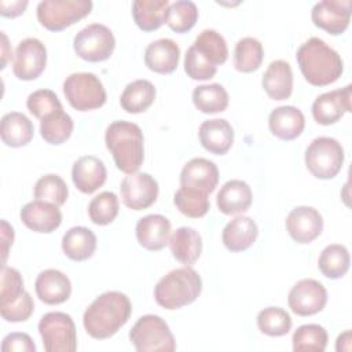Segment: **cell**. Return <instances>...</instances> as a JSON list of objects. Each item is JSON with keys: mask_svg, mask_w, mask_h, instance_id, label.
Wrapping results in <instances>:
<instances>
[{"mask_svg": "<svg viewBox=\"0 0 352 352\" xmlns=\"http://www.w3.org/2000/svg\"><path fill=\"white\" fill-rule=\"evenodd\" d=\"M11 56H12V50L8 44L7 34L4 32H1V69L6 67V65L11 59Z\"/></svg>", "mask_w": 352, "mask_h": 352, "instance_id": "52", "label": "cell"}, {"mask_svg": "<svg viewBox=\"0 0 352 352\" xmlns=\"http://www.w3.org/2000/svg\"><path fill=\"white\" fill-rule=\"evenodd\" d=\"M268 126L278 139L293 140L302 133L305 118L302 111L294 106H279L270 113Z\"/></svg>", "mask_w": 352, "mask_h": 352, "instance_id": "24", "label": "cell"}, {"mask_svg": "<svg viewBox=\"0 0 352 352\" xmlns=\"http://www.w3.org/2000/svg\"><path fill=\"white\" fill-rule=\"evenodd\" d=\"M120 210L118 197L113 191L98 194L88 205V214L94 224L107 226L114 221Z\"/></svg>", "mask_w": 352, "mask_h": 352, "instance_id": "42", "label": "cell"}, {"mask_svg": "<svg viewBox=\"0 0 352 352\" xmlns=\"http://www.w3.org/2000/svg\"><path fill=\"white\" fill-rule=\"evenodd\" d=\"M91 0H44L37 4V19L51 32H60L92 11Z\"/></svg>", "mask_w": 352, "mask_h": 352, "instance_id": "8", "label": "cell"}, {"mask_svg": "<svg viewBox=\"0 0 352 352\" xmlns=\"http://www.w3.org/2000/svg\"><path fill=\"white\" fill-rule=\"evenodd\" d=\"M95 249L96 235L87 227H72L65 232L62 238V250L70 260H88L95 253Z\"/></svg>", "mask_w": 352, "mask_h": 352, "instance_id": "30", "label": "cell"}, {"mask_svg": "<svg viewBox=\"0 0 352 352\" xmlns=\"http://www.w3.org/2000/svg\"><path fill=\"white\" fill-rule=\"evenodd\" d=\"M327 331L323 326L308 323L300 326L293 334L294 352H323L327 345Z\"/></svg>", "mask_w": 352, "mask_h": 352, "instance_id": "39", "label": "cell"}, {"mask_svg": "<svg viewBox=\"0 0 352 352\" xmlns=\"http://www.w3.org/2000/svg\"><path fill=\"white\" fill-rule=\"evenodd\" d=\"M132 304L121 292H106L96 297L85 309L82 324L85 331L95 340L113 337L129 319Z\"/></svg>", "mask_w": 352, "mask_h": 352, "instance_id": "1", "label": "cell"}, {"mask_svg": "<svg viewBox=\"0 0 352 352\" xmlns=\"http://www.w3.org/2000/svg\"><path fill=\"white\" fill-rule=\"evenodd\" d=\"M107 170L102 160L94 155L80 157L72 168V180L77 190L84 194H92L104 184Z\"/></svg>", "mask_w": 352, "mask_h": 352, "instance_id": "20", "label": "cell"}, {"mask_svg": "<svg viewBox=\"0 0 352 352\" xmlns=\"http://www.w3.org/2000/svg\"><path fill=\"white\" fill-rule=\"evenodd\" d=\"M201 146L216 155H224L234 143V129L224 118L206 120L199 125Z\"/></svg>", "mask_w": 352, "mask_h": 352, "instance_id": "21", "label": "cell"}, {"mask_svg": "<svg viewBox=\"0 0 352 352\" xmlns=\"http://www.w3.org/2000/svg\"><path fill=\"white\" fill-rule=\"evenodd\" d=\"M34 289L37 297L48 305L62 304L72 294V283L67 275L54 268L44 270L37 275Z\"/></svg>", "mask_w": 352, "mask_h": 352, "instance_id": "19", "label": "cell"}, {"mask_svg": "<svg viewBox=\"0 0 352 352\" xmlns=\"http://www.w3.org/2000/svg\"><path fill=\"white\" fill-rule=\"evenodd\" d=\"M192 103L201 113H221L228 106V92L217 82L198 85L192 91Z\"/></svg>", "mask_w": 352, "mask_h": 352, "instance_id": "33", "label": "cell"}, {"mask_svg": "<svg viewBox=\"0 0 352 352\" xmlns=\"http://www.w3.org/2000/svg\"><path fill=\"white\" fill-rule=\"evenodd\" d=\"M26 107L38 120H43L55 111L63 110L60 100L51 89H37L32 92L28 96Z\"/></svg>", "mask_w": 352, "mask_h": 352, "instance_id": "44", "label": "cell"}, {"mask_svg": "<svg viewBox=\"0 0 352 352\" xmlns=\"http://www.w3.org/2000/svg\"><path fill=\"white\" fill-rule=\"evenodd\" d=\"M157 89L148 80H135L129 82L120 98L121 107L131 114L146 111L155 100Z\"/></svg>", "mask_w": 352, "mask_h": 352, "instance_id": "32", "label": "cell"}, {"mask_svg": "<svg viewBox=\"0 0 352 352\" xmlns=\"http://www.w3.org/2000/svg\"><path fill=\"white\" fill-rule=\"evenodd\" d=\"M261 85L274 100L290 98L293 92V72L290 63L282 59L272 60L263 74Z\"/></svg>", "mask_w": 352, "mask_h": 352, "instance_id": "26", "label": "cell"}, {"mask_svg": "<svg viewBox=\"0 0 352 352\" xmlns=\"http://www.w3.org/2000/svg\"><path fill=\"white\" fill-rule=\"evenodd\" d=\"M63 94L70 106L78 111L102 107L106 103V89L94 73H73L63 81Z\"/></svg>", "mask_w": 352, "mask_h": 352, "instance_id": "7", "label": "cell"}, {"mask_svg": "<svg viewBox=\"0 0 352 352\" xmlns=\"http://www.w3.org/2000/svg\"><path fill=\"white\" fill-rule=\"evenodd\" d=\"M38 333L47 352H74L77 349V331L70 315L48 312L38 322Z\"/></svg>", "mask_w": 352, "mask_h": 352, "instance_id": "9", "label": "cell"}, {"mask_svg": "<svg viewBox=\"0 0 352 352\" xmlns=\"http://www.w3.org/2000/svg\"><path fill=\"white\" fill-rule=\"evenodd\" d=\"M180 48L172 38H158L150 43L144 51L146 66L160 74H170L176 70Z\"/></svg>", "mask_w": 352, "mask_h": 352, "instance_id": "23", "label": "cell"}, {"mask_svg": "<svg viewBox=\"0 0 352 352\" xmlns=\"http://www.w3.org/2000/svg\"><path fill=\"white\" fill-rule=\"evenodd\" d=\"M34 311V302L32 296L25 292L22 294L21 298H18L16 301L0 307V314L1 318L7 322H25L30 318V315Z\"/></svg>", "mask_w": 352, "mask_h": 352, "instance_id": "47", "label": "cell"}, {"mask_svg": "<svg viewBox=\"0 0 352 352\" xmlns=\"http://www.w3.org/2000/svg\"><path fill=\"white\" fill-rule=\"evenodd\" d=\"M25 293L23 279L18 270L12 267H1V283H0V307L8 305Z\"/></svg>", "mask_w": 352, "mask_h": 352, "instance_id": "45", "label": "cell"}, {"mask_svg": "<svg viewBox=\"0 0 352 352\" xmlns=\"http://www.w3.org/2000/svg\"><path fill=\"white\" fill-rule=\"evenodd\" d=\"M352 337H351V330H345L344 333H341L337 338L336 342V351L341 352V351H351V345H352Z\"/></svg>", "mask_w": 352, "mask_h": 352, "instance_id": "51", "label": "cell"}, {"mask_svg": "<svg viewBox=\"0 0 352 352\" xmlns=\"http://www.w3.org/2000/svg\"><path fill=\"white\" fill-rule=\"evenodd\" d=\"M104 142L121 172L126 175L138 172L144 160V138L139 125L114 121L106 128Z\"/></svg>", "mask_w": 352, "mask_h": 352, "instance_id": "3", "label": "cell"}, {"mask_svg": "<svg viewBox=\"0 0 352 352\" xmlns=\"http://www.w3.org/2000/svg\"><path fill=\"white\" fill-rule=\"evenodd\" d=\"M286 230L297 243H311L323 231L322 214L312 206H297L286 217Z\"/></svg>", "mask_w": 352, "mask_h": 352, "instance_id": "16", "label": "cell"}, {"mask_svg": "<svg viewBox=\"0 0 352 352\" xmlns=\"http://www.w3.org/2000/svg\"><path fill=\"white\" fill-rule=\"evenodd\" d=\"M3 352H36V344L26 333H10L3 338Z\"/></svg>", "mask_w": 352, "mask_h": 352, "instance_id": "48", "label": "cell"}, {"mask_svg": "<svg viewBox=\"0 0 352 352\" xmlns=\"http://www.w3.org/2000/svg\"><path fill=\"white\" fill-rule=\"evenodd\" d=\"M19 217L29 230L44 234L55 231L62 223V213L59 206L41 199L28 202L21 209Z\"/></svg>", "mask_w": 352, "mask_h": 352, "instance_id": "17", "label": "cell"}, {"mask_svg": "<svg viewBox=\"0 0 352 352\" xmlns=\"http://www.w3.org/2000/svg\"><path fill=\"white\" fill-rule=\"evenodd\" d=\"M198 19V8L194 1L177 0L169 4L165 23L176 33H186L194 28Z\"/></svg>", "mask_w": 352, "mask_h": 352, "instance_id": "41", "label": "cell"}, {"mask_svg": "<svg viewBox=\"0 0 352 352\" xmlns=\"http://www.w3.org/2000/svg\"><path fill=\"white\" fill-rule=\"evenodd\" d=\"M74 122L63 110L55 111L40 120V135L50 144L65 143L73 132Z\"/></svg>", "mask_w": 352, "mask_h": 352, "instance_id": "37", "label": "cell"}, {"mask_svg": "<svg viewBox=\"0 0 352 352\" xmlns=\"http://www.w3.org/2000/svg\"><path fill=\"white\" fill-rule=\"evenodd\" d=\"M219 183V169L210 160L197 157L190 160L180 172V187H188L210 194Z\"/></svg>", "mask_w": 352, "mask_h": 352, "instance_id": "18", "label": "cell"}, {"mask_svg": "<svg viewBox=\"0 0 352 352\" xmlns=\"http://www.w3.org/2000/svg\"><path fill=\"white\" fill-rule=\"evenodd\" d=\"M129 340L138 352H173L176 349L168 323L158 315L140 316L129 331Z\"/></svg>", "mask_w": 352, "mask_h": 352, "instance_id": "5", "label": "cell"}, {"mask_svg": "<svg viewBox=\"0 0 352 352\" xmlns=\"http://www.w3.org/2000/svg\"><path fill=\"white\" fill-rule=\"evenodd\" d=\"M47 65V48L36 37H28L19 41L15 48L12 72L16 78L30 81L37 78Z\"/></svg>", "mask_w": 352, "mask_h": 352, "instance_id": "11", "label": "cell"}, {"mask_svg": "<svg viewBox=\"0 0 352 352\" xmlns=\"http://www.w3.org/2000/svg\"><path fill=\"white\" fill-rule=\"evenodd\" d=\"M253 194L250 186L239 179L228 180L220 188L216 204L224 214H239L245 213L252 205Z\"/></svg>", "mask_w": 352, "mask_h": 352, "instance_id": "25", "label": "cell"}, {"mask_svg": "<svg viewBox=\"0 0 352 352\" xmlns=\"http://www.w3.org/2000/svg\"><path fill=\"white\" fill-rule=\"evenodd\" d=\"M14 242V230L12 227L6 221L1 220V253H3V265H6V260L8 256L10 246Z\"/></svg>", "mask_w": 352, "mask_h": 352, "instance_id": "50", "label": "cell"}, {"mask_svg": "<svg viewBox=\"0 0 352 352\" xmlns=\"http://www.w3.org/2000/svg\"><path fill=\"white\" fill-rule=\"evenodd\" d=\"M296 58L304 78L315 87L333 84L344 72V62L338 52L319 37L304 41Z\"/></svg>", "mask_w": 352, "mask_h": 352, "instance_id": "2", "label": "cell"}, {"mask_svg": "<svg viewBox=\"0 0 352 352\" xmlns=\"http://www.w3.org/2000/svg\"><path fill=\"white\" fill-rule=\"evenodd\" d=\"M170 236V221L162 214H147L136 223V239L147 250L164 249Z\"/></svg>", "mask_w": 352, "mask_h": 352, "instance_id": "22", "label": "cell"}, {"mask_svg": "<svg viewBox=\"0 0 352 352\" xmlns=\"http://www.w3.org/2000/svg\"><path fill=\"white\" fill-rule=\"evenodd\" d=\"M351 10V0H322L312 7L311 18L316 28L338 36L349 26Z\"/></svg>", "mask_w": 352, "mask_h": 352, "instance_id": "14", "label": "cell"}, {"mask_svg": "<svg viewBox=\"0 0 352 352\" xmlns=\"http://www.w3.org/2000/svg\"><path fill=\"white\" fill-rule=\"evenodd\" d=\"M263 44L254 37H243L235 44L234 67L241 73H252L261 66Z\"/></svg>", "mask_w": 352, "mask_h": 352, "instance_id": "36", "label": "cell"}, {"mask_svg": "<svg viewBox=\"0 0 352 352\" xmlns=\"http://www.w3.org/2000/svg\"><path fill=\"white\" fill-rule=\"evenodd\" d=\"M258 235V227L252 217L236 216L223 228L221 239L230 252H243L249 249Z\"/></svg>", "mask_w": 352, "mask_h": 352, "instance_id": "27", "label": "cell"}, {"mask_svg": "<svg viewBox=\"0 0 352 352\" xmlns=\"http://www.w3.org/2000/svg\"><path fill=\"white\" fill-rule=\"evenodd\" d=\"M34 126L32 121L19 111H11L3 116L0 122V136L8 147H22L33 139Z\"/></svg>", "mask_w": 352, "mask_h": 352, "instance_id": "29", "label": "cell"}, {"mask_svg": "<svg viewBox=\"0 0 352 352\" xmlns=\"http://www.w3.org/2000/svg\"><path fill=\"white\" fill-rule=\"evenodd\" d=\"M352 87L346 85L341 89H334L319 95L312 103V116L320 125H331L351 111Z\"/></svg>", "mask_w": 352, "mask_h": 352, "instance_id": "15", "label": "cell"}, {"mask_svg": "<svg viewBox=\"0 0 352 352\" xmlns=\"http://www.w3.org/2000/svg\"><path fill=\"white\" fill-rule=\"evenodd\" d=\"M173 204L182 214L190 219L204 217L210 208L206 192L188 187H180L175 192Z\"/></svg>", "mask_w": 352, "mask_h": 352, "instance_id": "38", "label": "cell"}, {"mask_svg": "<svg viewBox=\"0 0 352 352\" xmlns=\"http://www.w3.org/2000/svg\"><path fill=\"white\" fill-rule=\"evenodd\" d=\"M184 72L190 78L204 81L213 78L217 67L191 45L184 55Z\"/></svg>", "mask_w": 352, "mask_h": 352, "instance_id": "46", "label": "cell"}, {"mask_svg": "<svg viewBox=\"0 0 352 352\" xmlns=\"http://www.w3.org/2000/svg\"><path fill=\"white\" fill-rule=\"evenodd\" d=\"M290 315L279 307H268L258 312L257 327L258 330L270 337L286 336L292 329Z\"/></svg>", "mask_w": 352, "mask_h": 352, "instance_id": "40", "label": "cell"}, {"mask_svg": "<svg viewBox=\"0 0 352 352\" xmlns=\"http://www.w3.org/2000/svg\"><path fill=\"white\" fill-rule=\"evenodd\" d=\"M172 256L184 265H192L202 253V238L191 227H180L169 236Z\"/></svg>", "mask_w": 352, "mask_h": 352, "instance_id": "28", "label": "cell"}, {"mask_svg": "<svg viewBox=\"0 0 352 352\" xmlns=\"http://www.w3.org/2000/svg\"><path fill=\"white\" fill-rule=\"evenodd\" d=\"M192 47L216 67L223 65L228 58V47L224 37L213 29L202 30L195 37Z\"/></svg>", "mask_w": 352, "mask_h": 352, "instance_id": "35", "label": "cell"}, {"mask_svg": "<svg viewBox=\"0 0 352 352\" xmlns=\"http://www.w3.org/2000/svg\"><path fill=\"white\" fill-rule=\"evenodd\" d=\"M69 195V188L65 180L54 173L41 176L34 184V198L62 206Z\"/></svg>", "mask_w": 352, "mask_h": 352, "instance_id": "43", "label": "cell"}, {"mask_svg": "<svg viewBox=\"0 0 352 352\" xmlns=\"http://www.w3.org/2000/svg\"><path fill=\"white\" fill-rule=\"evenodd\" d=\"M120 191L126 208L132 210H143L157 201L160 187L151 175L135 172L122 179Z\"/></svg>", "mask_w": 352, "mask_h": 352, "instance_id": "12", "label": "cell"}, {"mask_svg": "<svg viewBox=\"0 0 352 352\" xmlns=\"http://www.w3.org/2000/svg\"><path fill=\"white\" fill-rule=\"evenodd\" d=\"M327 302L326 287L311 278L298 280L289 292L287 304L298 316H311L320 312Z\"/></svg>", "mask_w": 352, "mask_h": 352, "instance_id": "13", "label": "cell"}, {"mask_svg": "<svg viewBox=\"0 0 352 352\" xmlns=\"http://www.w3.org/2000/svg\"><path fill=\"white\" fill-rule=\"evenodd\" d=\"M28 1H0V12L3 16L7 18H15L25 12V8L28 7Z\"/></svg>", "mask_w": 352, "mask_h": 352, "instance_id": "49", "label": "cell"}, {"mask_svg": "<svg viewBox=\"0 0 352 352\" xmlns=\"http://www.w3.org/2000/svg\"><path fill=\"white\" fill-rule=\"evenodd\" d=\"M202 292V279L190 265L169 271L154 287L157 304L165 309H179L194 302Z\"/></svg>", "mask_w": 352, "mask_h": 352, "instance_id": "4", "label": "cell"}, {"mask_svg": "<svg viewBox=\"0 0 352 352\" xmlns=\"http://www.w3.org/2000/svg\"><path fill=\"white\" fill-rule=\"evenodd\" d=\"M344 164L341 143L330 136L314 139L305 150L307 169L318 179L329 180L338 175Z\"/></svg>", "mask_w": 352, "mask_h": 352, "instance_id": "6", "label": "cell"}, {"mask_svg": "<svg viewBox=\"0 0 352 352\" xmlns=\"http://www.w3.org/2000/svg\"><path fill=\"white\" fill-rule=\"evenodd\" d=\"M73 48L84 60L103 62L111 56L116 48V38L106 25L91 23L74 36Z\"/></svg>", "mask_w": 352, "mask_h": 352, "instance_id": "10", "label": "cell"}, {"mask_svg": "<svg viewBox=\"0 0 352 352\" xmlns=\"http://www.w3.org/2000/svg\"><path fill=\"white\" fill-rule=\"evenodd\" d=\"M169 4L168 0H135L132 4L135 23L143 32L160 29L166 21Z\"/></svg>", "mask_w": 352, "mask_h": 352, "instance_id": "31", "label": "cell"}, {"mask_svg": "<svg viewBox=\"0 0 352 352\" xmlns=\"http://www.w3.org/2000/svg\"><path fill=\"white\" fill-rule=\"evenodd\" d=\"M351 264L349 252L344 245L340 243H331L326 246L319 258H318V268L319 271L330 279H340L342 278Z\"/></svg>", "mask_w": 352, "mask_h": 352, "instance_id": "34", "label": "cell"}]
</instances>
